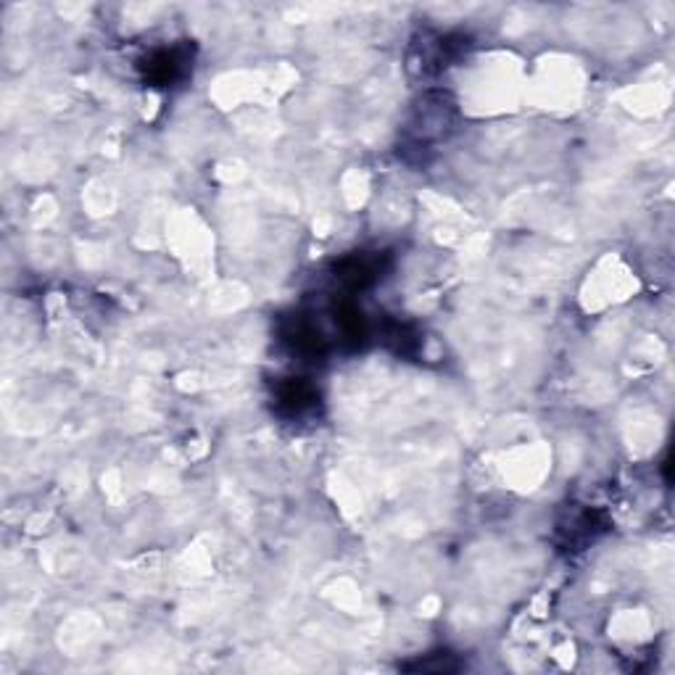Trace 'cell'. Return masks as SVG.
Instances as JSON below:
<instances>
[{"label":"cell","mask_w":675,"mask_h":675,"mask_svg":"<svg viewBox=\"0 0 675 675\" xmlns=\"http://www.w3.org/2000/svg\"><path fill=\"white\" fill-rule=\"evenodd\" d=\"M280 340L304 362H319L327 357V340L319 333L317 323L304 314H293L280 327Z\"/></svg>","instance_id":"6da1fadb"},{"label":"cell","mask_w":675,"mask_h":675,"mask_svg":"<svg viewBox=\"0 0 675 675\" xmlns=\"http://www.w3.org/2000/svg\"><path fill=\"white\" fill-rule=\"evenodd\" d=\"M383 278V254H349L336 261V280L346 291H368Z\"/></svg>","instance_id":"7a4b0ae2"},{"label":"cell","mask_w":675,"mask_h":675,"mask_svg":"<svg viewBox=\"0 0 675 675\" xmlns=\"http://www.w3.org/2000/svg\"><path fill=\"white\" fill-rule=\"evenodd\" d=\"M188 48H179V45H175V48H159L143 61V74L151 85L170 88L188 74Z\"/></svg>","instance_id":"3957f363"},{"label":"cell","mask_w":675,"mask_h":675,"mask_svg":"<svg viewBox=\"0 0 675 675\" xmlns=\"http://www.w3.org/2000/svg\"><path fill=\"white\" fill-rule=\"evenodd\" d=\"M319 394L312 383L299 381V377H288L275 391V407L286 420H306L309 415L317 411Z\"/></svg>","instance_id":"277c9868"}]
</instances>
